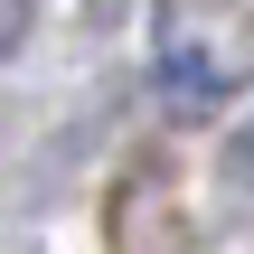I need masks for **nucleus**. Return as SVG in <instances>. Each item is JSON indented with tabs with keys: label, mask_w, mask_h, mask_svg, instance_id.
Returning <instances> with one entry per match:
<instances>
[{
	"label": "nucleus",
	"mask_w": 254,
	"mask_h": 254,
	"mask_svg": "<svg viewBox=\"0 0 254 254\" xmlns=\"http://www.w3.org/2000/svg\"><path fill=\"white\" fill-rule=\"evenodd\" d=\"M160 94L179 113L226 104L236 85H254V9L245 0H160Z\"/></svg>",
	"instance_id": "f257e3e1"
},
{
	"label": "nucleus",
	"mask_w": 254,
	"mask_h": 254,
	"mask_svg": "<svg viewBox=\"0 0 254 254\" xmlns=\"http://www.w3.org/2000/svg\"><path fill=\"white\" fill-rule=\"evenodd\" d=\"M19 38H28V0H0V57H19Z\"/></svg>",
	"instance_id": "f03ea898"
}]
</instances>
